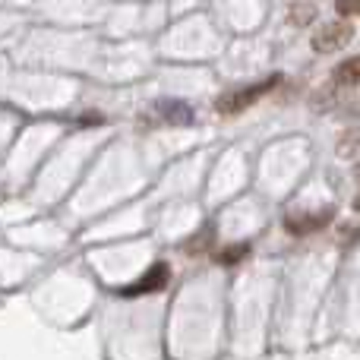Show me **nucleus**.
<instances>
[{
	"label": "nucleus",
	"mask_w": 360,
	"mask_h": 360,
	"mask_svg": "<svg viewBox=\"0 0 360 360\" xmlns=\"http://www.w3.org/2000/svg\"><path fill=\"white\" fill-rule=\"evenodd\" d=\"M335 13H338V16H357V13H360V0H335Z\"/></svg>",
	"instance_id": "obj_9"
},
{
	"label": "nucleus",
	"mask_w": 360,
	"mask_h": 360,
	"mask_svg": "<svg viewBox=\"0 0 360 360\" xmlns=\"http://www.w3.org/2000/svg\"><path fill=\"white\" fill-rule=\"evenodd\" d=\"M243 256H250V243H234V247H224L215 259L221 262V266H234V262H240Z\"/></svg>",
	"instance_id": "obj_7"
},
{
	"label": "nucleus",
	"mask_w": 360,
	"mask_h": 360,
	"mask_svg": "<svg viewBox=\"0 0 360 360\" xmlns=\"http://www.w3.org/2000/svg\"><path fill=\"white\" fill-rule=\"evenodd\" d=\"M155 111L162 114L165 124H174V127L193 124V111L184 105V101H171V98H165V101H158V105H155Z\"/></svg>",
	"instance_id": "obj_5"
},
{
	"label": "nucleus",
	"mask_w": 360,
	"mask_h": 360,
	"mask_svg": "<svg viewBox=\"0 0 360 360\" xmlns=\"http://www.w3.org/2000/svg\"><path fill=\"white\" fill-rule=\"evenodd\" d=\"M354 38V25L348 19H335V22H326L323 29L313 35V51L319 54H332V51L345 48V44Z\"/></svg>",
	"instance_id": "obj_2"
},
{
	"label": "nucleus",
	"mask_w": 360,
	"mask_h": 360,
	"mask_svg": "<svg viewBox=\"0 0 360 360\" xmlns=\"http://www.w3.org/2000/svg\"><path fill=\"white\" fill-rule=\"evenodd\" d=\"M313 16H316V6L313 4H294L291 6V22L294 25H310Z\"/></svg>",
	"instance_id": "obj_8"
},
{
	"label": "nucleus",
	"mask_w": 360,
	"mask_h": 360,
	"mask_svg": "<svg viewBox=\"0 0 360 360\" xmlns=\"http://www.w3.org/2000/svg\"><path fill=\"white\" fill-rule=\"evenodd\" d=\"M335 209H319V212H307V215H288L285 218V228L291 234H310V231H319L332 221Z\"/></svg>",
	"instance_id": "obj_4"
},
{
	"label": "nucleus",
	"mask_w": 360,
	"mask_h": 360,
	"mask_svg": "<svg viewBox=\"0 0 360 360\" xmlns=\"http://www.w3.org/2000/svg\"><path fill=\"white\" fill-rule=\"evenodd\" d=\"M278 82H281V76L275 73V76H266V79L253 82V86L234 89V92H224L221 98L215 101V111H218V114H224V117H231V114H240V111H247V108H250V105H256V101H259L266 92H272V89L278 86Z\"/></svg>",
	"instance_id": "obj_1"
},
{
	"label": "nucleus",
	"mask_w": 360,
	"mask_h": 360,
	"mask_svg": "<svg viewBox=\"0 0 360 360\" xmlns=\"http://www.w3.org/2000/svg\"><path fill=\"white\" fill-rule=\"evenodd\" d=\"M165 285H168V266H165V262H155L143 278H136L133 285H127V288H117V294L120 297H143V294L162 291Z\"/></svg>",
	"instance_id": "obj_3"
},
{
	"label": "nucleus",
	"mask_w": 360,
	"mask_h": 360,
	"mask_svg": "<svg viewBox=\"0 0 360 360\" xmlns=\"http://www.w3.org/2000/svg\"><path fill=\"white\" fill-rule=\"evenodd\" d=\"M335 82L338 86H357L360 82V54L348 57V60H342L335 67Z\"/></svg>",
	"instance_id": "obj_6"
},
{
	"label": "nucleus",
	"mask_w": 360,
	"mask_h": 360,
	"mask_svg": "<svg viewBox=\"0 0 360 360\" xmlns=\"http://www.w3.org/2000/svg\"><path fill=\"white\" fill-rule=\"evenodd\" d=\"M357 177H360V168H357Z\"/></svg>",
	"instance_id": "obj_10"
}]
</instances>
